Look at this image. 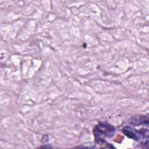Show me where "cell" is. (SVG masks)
<instances>
[{"label":"cell","instance_id":"obj_2","mask_svg":"<svg viewBox=\"0 0 149 149\" xmlns=\"http://www.w3.org/2000/svg\"><path fill=\"white\" fill-rule=\"evenodd\" d=\"M122 132L127 137L139 141L144 147L148 145L149 134L147 129L142 128L137 130L132 126H126L123 127Z\"/></svg>","mask_w":149,"mask_h":149},{"label":"cell","instance_id":"obj_3","mask_svg":"<svg viewBox=\"0 0 149 149\" xmlns=\"http://www.w3.org/2000/svg\"><path fill=\"white\" fill-rule=\"evenodd\" d=\"M148 117L144 115H137L130 118L129 123L136 126L140 125H148Z\"/></svg>","mask_w":149,"mask_h":149},{"label":"cell","instance_id":"obj_1","mask_svg":"<svg viewBox=\"0 0 149 149\" xmlns=\"http://www.w3.org/2000/svg\"><path fill=\"white\" fill-rule=\"evenodd\" d=\"M93 133L96 144L102 146L106 145L107 148H110L108 146L111 144L108 143L105 138L112 137L115 133V128L107 122H99L94 126Z\"/></svg>","mask_w":149,"mask_h":149}]
</instances>
